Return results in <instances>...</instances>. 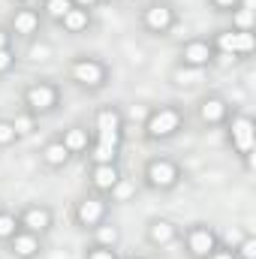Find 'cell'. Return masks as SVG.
I'll return each instance as SVG.
<instances>
[{"label":"cell","mask_w":256,"mask_h":259,"mask_svg":"<svg viewBox=\"0 0 256 259\" xmlns=\"http://www.w3.org/2000/svg\"><path fill=\"white\" fill-rule=\"evenodd\" d=\"M187 124V115L181 106L175 103H163V106H154L148 115H145V124H142V136L145 142H172Z\"/></svg>","instance_id":"6da1fadb"},{"label":"cell","mask_w":256,"mask_h":259,"mask_svg":"<svg viewBox=\"0 0 256 259\" xmlns=\"http://www.w3.org/2000/svg\"><path fill=\"white\" fill-rule=\"evenodd\" d=\"M112 78V69L106 61L94 58V55H75L69 64H66V81L75 84L78 91H88V94H97L109 84Z\"/></svg>","instance_id":"7a4b0ae2"},{"label":"cell","mask_w":256,"mask_h":259,"mask_svg":"<svg viewBox=\"0 0 256 259\" xmlns=\"http://www.w3.org/2000/svg\"><path fill=\"white\" fill-rule=\"evenodd\" d=\"M226 127V142L232 148V154H238L244 160L247 169H253V151H256V121L250 112H232Z\"/></svg>","instance_id":"3957f363"},{"label":"cell","mask_w":256,"mask_h":259,"mask_svg":"<svg viewBox=\"0 0 256 259\" xmlns=\"http://www.w3.org/2000/svg\"><path fill=\"white\" fill-rule=\"evenodd\" d=\"M142 181L148 190H157V193H169L175 190L181 181H184V169L178 160L172 157H151L142 169Z\"/></svg>","instance_id":"277c9868"},{"label":"cell","mask_w":256,"mask_h":259,"mask_svg":"<svg viewBox=\"0 0 256 259\" xmlns=\"http://www.w3.org/2000/svg\"><path fill=\"white\" fill-rule=\"evenodd\" d=\"M61 84L58 81H49V78H39V81H30L24 91H21V106L36 115V118H46L52 112H58L61 106Z\"/></svg>","instance_id":"5b68a950"},{"label":"cell","mask_w":256,"mask_h":259,"mask_svg":"<svg viewBox=\"0 0 256 259\" xmlns=\"http://www.w3.org/2000/svg\"><path fill=\"white\" fill-rule=\"evenodd\" d=\"M139 24L151 36H169L178 27V9L169 0H151V3H145V9L139 15Z\"/></svg>","instance_id":"8992f818"},{"label":"cell","mask_w":256,"mask_h":259,"mask_svg":"<svg viewBox=\"0 0 256 259\" xmlns=\"http://www.w3.org/2000/svg\"><path fill=\"white\" fill-rule=\"evenodd\" d=\"M109 211H112V205H109L106 196L88 193L72 205V223H75L81 232H94L97 226H103V223L109 220Z\"/></svg>","instance_id":"52a82bcc"},{"label":"cell","mask_w":256,"mask_h":259,"mask_svg":"<svg viewBox=\"0 0 256 259\" xmlns=\"http://www.w3.org/2000/svg\"><path fill=\"white\" fill-rule=\"evenodd\" d=\"M211 46H214V52L217 55H223V58H250L256 49V36L253 30H232V27H226V30H217L214 36H211Z\"/></svg>","instance_id":"ba28073f"},{"label":"cell","mask_w":256,"mask_h":259,"mask_svg":"<svg viewBox=\"0 0 256 259\" xmlns=\"http://www.w3.org/2000/svg\"><path fill=\"white\" fill-rule=\"evenodd\" d=\"M178 241H184V253L190 259H205L220 244V235L208 223H190L187 229H181V238Z\"/></svg>","instance_id":"9c48e42d"},{"label":"cell","mask_w":256,"mask_h":259,"mask_svg":"<svg viewBox=\"0 0 256 259\" xmlns=\"http://www.w3.org/2000/svg\"><path fill=\"white\" fill-rule=\"evenodd\" d=\"M232 115V106L223 94H205L199 103H196V121L205 130H217L223 127Z\"/></svg>","instance_id":"30bf717a"},{"label":"cell","mask_w":256,"mask_h":259,"mask_svg":"<svg viewBox=\"0 0 256 259\" xmlns=\"http://www.w3.org/2000/svg\"><path fill=\"white\" fill-rule=\"evenodd\" d=\"M214 58H217V52H214L211 39H205V36H193L187 42H181V49H178V66L199 69V72H205L214 64Z\"/></svg>","instance_id":"8fae6325"},{"label":"cell","mask_w":256,"mask_h":259,"mask_svg":"<svg viewBox=\"0 0 256 259\" xmlns=\"http://www.w3.org/2000/svg\"><path fill=\"white\" fill-rule=\"evenodd\" d=\"M12 36H18V39H33L39 30H42V12L36 9V6H27V3H21V6H15L12 9V15H9V27H6Z\"/></svg>","instance_id":"7c38bea8"},{"label":"cell","mask_w":256,"mask_h":259,"mask_svg":"<svg viewBox=\"0 0 256 259\" xmlns=\"http://www.w3.org/2000/svg\"><path fill=\"white\" fill-rule=\"evenodd\" d=\"M178 238H181V223L172 220V217H151L145 223V241L151 247H157V250L175 244Z\"/></svg>","instance_id":"4fadbf2b"},{"label":"cell","mask_w":256,"mask_h":259,"mask_svg":"<svg viewBox=\"0 0 256 259\" xmlns=\"http://www.w3.org/2000/svg\"><path fill=\"white\" fill-rule=\"evenodd\" d=\"M18 226L27 229V232H33V235H49L55 229V211L49 205H39V202L24 205L18 211Z\"/></svg>","instance_id":"5bb4252c"},{"label":"cell","mask_w":256,"mask_h":259,"mask_svg":"<svg viewBox=\"0 0 256 259\" xmlns=\"http://www.w3.org/2000/svg\"><path fill=\"white\" fill-rule=\"evenodd\" d=\"M121 175H124V172H121V166H118V163H91V169H88L91 193L106 196L112 187H115V181H118Z\"/></svg>","instance_id":"9a60e30c"},{"label":"cell","mask_w":256,"mask_h":259,"mask_svg":"<svg viewBox=\"0 0 256 259\" xmlns=\"http://www.w3.org/2000/svg\"><path fill=\"white\" fill-rule=\"evenodd\" d=\"M9 256L15 259H39L42 256V235H33L27 229H18L9 241H6Z\"/></svg>","instance_id":"2e32d148"},{"label":"cell","mask_w":256,"mask_h":259,"mask_svg":"<svg viewBox=\"0 0 256 259\" xmlns=\"http://www.w3.org/2000/svg\"><path fill=\"white\" fill-rule=\"evenodd\" d=\"M58 139H61V145L69 151V157H84V154L91 151V142H94L91 130L81 127V124H69Z\"/></svg>","instance_id":"e0dca14e"},{"label":"cell","mask_w":256,"mask_h":259,"mask_svg":"<svg viewBox=\"0 0 256 259\" xmlns=\"http://www.w3.org/2000/svg\"><path fill=\"white\" fill-rule=\"evenodd\" d=\"M69 151H66L64 145H61V139H52V142H46L42 145V151H39V163L46 166V169H52V172H61L69 166Z\"/></svg>","instance_id":"ac0fdd59"},{"label":"cell","mask_w":256,"mask_h":259,"mask_svg":"<svg viewBox=\"0 0 256 259\" xmlns=\"http://www.w3.org/2000/svg\"><path fill=\"white\" fill-rule=\"evenodd\" d=\"M91 24H94L91 9H81V6H72L64 18H61V27H64V33H69V36H81V33H88Z\"/></svg>","instance_id":"d6986e66"},{"label":"cell","mask_w":256,"mask_h":259,"mask_svg":"<svg viewBox=\"0 0 256 259\" xmlns=\"http://www.w3.org/2000/svg\"><path fill=\"white\" fill-rule=\"evenodd\" d=\"M136 193H139L136 181H133V178H127V175H121V178L115 181V187L106 193V199H109V205H127V202H133V199H136Z\"/></svg>","instance_id":"ffe728a7"},{"label":"cell","mask_w":256,"mask_h":259,"mask_svg":"<svg viewBox=\"0 0 256 259\" xmlns=\"http://www.w3.org/2000/svg\"><path fill=\"white\" fill-rule=\"evenodd\" d=\"M229 18H232V30H253V24H256L253 0H241V3L229 12Z\"/></svg>","instance_id":"44dd1931"},{"label":"cell","mask_w":256,"mask_h":259,"mask_svg":"<svg viewBox=\"0 0 256 259\" xmlns=\"http://www.w3.org/2000/svg\"><path fill=\"white\" fill-rule=\"evenodd\" d=\"M91 238H94V244H103V247H121V229L115 223H109V220L103 226H97L91 232Z\"/></svg>","instance_id":"7402d4cb"},{"label":"cell","mask_w":256,"mask_h":259,"mask_svg":"<svg viewBox=\"0 0 256 259\" xmlns=\"http://www.w3.org/2000/svg\"><path fill=\"white\" fill-rule=\"evenodd\" d=\"M12 121V127H15V133H18V139H27V136H33L36 130H39V118L36 115H30L27 109H21L15 118H9Z\"/></svg>","instance_id":"603a6c76"},{"label":"cell","mask_w":256,"mask_h":259,"mask_svg":"<svg viewBox=\"0 0 256 259\" xmlns=\"http://www.w3.org/2000/svg\"><path fill=\"white\" fill-rule=\"evenodd\" d=\"M69 9H72V0H42V9L39 12H42V18L61 24V18H64Z\"/></svg>","instance_id":"cb8c5ba5"},{"label":"cell","mask_w":256,"mask_h":259,"mask_svg":"<svg viewBox=\"0 0 256 259\" xmlns=\"http://www.w3.org/2000/svg\"><path fill=\"white\" fill-rule=\"evenodd\" d=\"M18 229H21V226H18V214H15V211L0 208V244H6Z\"/></svg>","instance_id":"d4e9b609"},{"label":"cell","mask_w":256,"mask_h":259,"mask_svg":"<svg viewBox=\"0 0 256 259\" xmlns=\"http://www.w3.org/2000/svg\"><path fill=\"white\" fill-rule=\"evenodd\" d=\"M232 250H235V256H238V259H256V235L244 232V235H241V241H238Z\"/></svg>","instance_id":"484cf974"},{"label":"cell","mask_w":256,"mask_h":259,"mask_svg":"<svg viewBox=\"0 0 256 259\" xmlns=\"http://www.w3.org/2000/svg\"><path fill=\"white\" fill-rule=\"evenodd\" d=\"M84 259H121L118 247H103V244H88L84 247Z\"/></svg>","instance_id":"4316f807"},{"label":"cell","mask_w":256,"mask_h":259,"mask_svg":"<svg viewBox=\"0 0 256 259\" xmlns=\"http://www.w3.org/2000/svg\"><path fill=\"white\" fill-rule=\"evenodd\" d=\"M15 142H21V139H18L15 127H12V121L9 118H0V148H12Z\"/></svg>","instance_id":"83f0119b"},{"label":"cell","mask_w":256,"mask_h":259,"mask_svg":"<svg viewBox=\"0 0 256 259\" xmlns=\"http://www.w3.org/2000/svg\"><path fill=\"white\" fill-rule=\"evenodd\" d=\"M15 66H18V55H15V49H0V78H6Z\"/></svg>","instance_id":"f1b7e54d"},{"label":"cell","mask_w":256,"mask_h":259,"mask_svg":"<svg viewBox=\"0 0 256 259\" xmlns=\"http://www.w3.org/2000/svg\"><path fill=\"white\" fill-rule=\"evenodd\" d=\"M193 75H199V69L178 66V69L172 72V81H175V84H181V88H193V84H196V81H193Z\"/></svg>","instance_id":"f546056e"},{"label":"cell","mask_w":256,"mask_h":259,"mask_svg":"<svg viewBox=\"0 0 256 259\" xmlns=\"http://www.w3.org/2000/svg\"><path fill=\"white\" fill-rule=\"evenodd\" d=\"M238 3H241V0H208V6H211L214 12H220V15H229Z\"/></svg>","instance_id":"4dcf8cb0"},{"label":"cell","mask_w":256,"mask_h":259,"mask_svg":"<svg viewBox=\"0 0 256 259\" xmlns=\"http://www.w3.org/2000/svg\"><path fill=\"white\" fill-rule=\"evenodd\" d=\"M205 259H238V256H235V250H232V247H226V244H217V247H214V250H211Z\"/></svg>","instance_id":"1f68e13d"},{"label":"cell","mask_w":256,"mask_h":259,"mask_svg":"<svg viewBox=\"0 0 256 259\" xmlns=\"http://www.w3.org/2000/svg\"><path fill=\"white\" fill-rule=\"evenodd\" d=\"M0 49H12V33L6 27H0Z\"/></svg>","instance_id":"d6a6232c"},{"label":"cell","mask_w":256,"mask_h":259,"mask_svg":"<svg viewBox=\"0 0 256 259\" xmlns=\"http://www.w3.org/2000/svg\"><path fill=\"white\" fill-rule=\"evenodd\" d=\"M103 0H72V6H81V9H97Z\"/></svg>","instance_id":"836d02e7"},{"label":"cell","mask_w":256,"mask_h":259,"mask_svg":"<svg viewBox=\"0 0 256 259\" xmlns=\"http://www.w3.org/2000/svg\"><path fill=\"white\" fill-rule=\"evenodd\" d=\"M127 259H157V256H151V253H133V256H127Z\"/></svg>","instance_id":"e575fe53"},{"label":"cell","mask_w":256,"mask_h":259,"mask_svg":"<svg viewBox=\"0 0 256 259\" xmlns=\"http://www.w3.org/2000/svg\"><path fill=\"white\" fill-rule=\"evenodd\" d=\"M12 3H15V6H21V3H27V0H12Z\"/></svg>","instance_id":"d590c367"},{"label":"cell","mask_w":256,"mask_h":259,"mask_svg":"<svg viewBox=\"0 0 256 259\" xmlns=\"http://www.w3.org/2000/svg\"><path fill=\"white\" fill-rule=\"evenodd\" d=\"M118 3H133V0H118Z\"/></svg>","instance_id":"8d00e7d4"},{"label":"cell","mask_w":256,"mask_h":259,"mask_svg":"<svg viewBox=\"0 0 256 259\" xmlns=\"http://www.w3.org/2000/svg\"><path fill=\"white\" fill-rule=\"evenodd\" d=\"M0 208H3V205H0Z\"/></svg>","instance_id":"74e56055"}]
</instances>
